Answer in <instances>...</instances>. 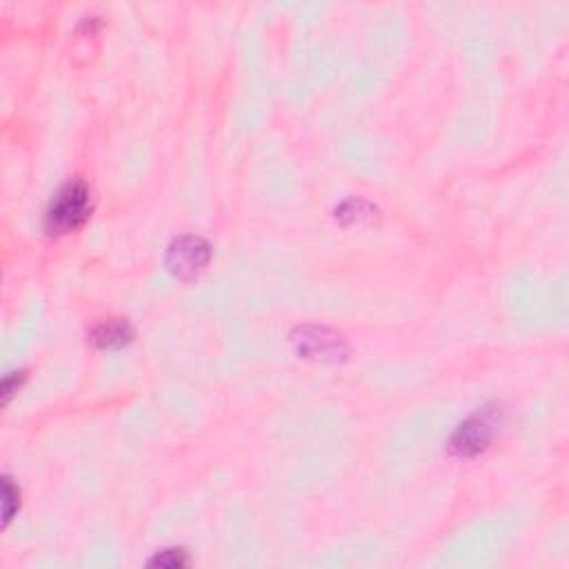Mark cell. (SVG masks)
<instances>
[{"label":"cell","mask_w":569,"mask_h":569,"mask_svg":"<svg viewBox=\"0 0 569 569\" xmlns=\"http://www.w3.org/2000/svg\"><path fill=\"white\" fill-rule=\"evenodd\" d=\"M92 203H89V189L83 183H69L54 196L45 214V229L54 236H63L81 227Z\"/></svg>","instance_id":"1"},{"label":"cell","mask_w":569,"mask_h":569,"mask_svg":"<svg viewBox=\"0 0 569 569\" xmlns=\"http://www.w3.org/2000/svg\"><path fill=\"white\" fill-rule=\"evenodd\" d=\"M498 427V412L496 409H481L472 418L456 429L452 438V449L458 456H474L489 445L494 438V432Z\"/></svg>","instance_id":"2"},{"label":"cell","mask_w":569,"mask_h":569,"mask_svg":"<svg viewBox=\"0 0 569 569\" xmlns=\"http://www.w3.org/2000/svg\"><path fill=\"white\" fill-rule=\"evenodd\" d=\"M167 261H169V267H172L178 276H194L207 265L209 247L201 241V238L185 236L181 238V241H176L172 249H169Z\"/></svg>","instance_id":"3"},{"label":"cell","mask_w":569,"mask_h":569,"mask_svg":"<svg viewBox=\"0 0 569 569\" xmlns=\"http://www.w3.org/2000/svg\"><path fill=\"white\" fill-rule=\"evenodd\" d=\"M132 341V327L123 321H107L94 329V343L98 347H123Z\"/></svg>","instance_id":"4"},{"label":"cell","mask_w":569,"mask_h":569,"mask_svg":"<svg viewBox=\"0 0 569 569\" xmlns=\"http://www.w3.org/2000/svg\"><path fill=\"white\" fill-rule=\"evenodd\" d=\"M181 556H183V552L178 554V556H165V554H163V556H158L156 561H152V563H154V565H161V567H181V565L185 563Z\"/></svg>","instance_id":"5"}]
</instances>
